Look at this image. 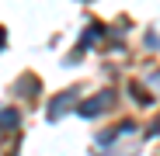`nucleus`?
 <instances>
[{"label": "nucleus", "instance_id": "obj_1", "mask_svg": "<svg viewBox=\"0 0 160 156\" xmlns=\"http://www.w3.org/2000/svg\"><path fill=\"white\" fill-rule=\"evenodd\" d=\"M101 108H108V94H98L94 101H87V104H80V115H87V118H91V115H98Z\"/></svg>", "mask_w": 160, "mask_h": 156}, {"label": "nucleus", "instance_id": "obj_3", "mask_svg": "<svg viewBox=\"0 0 160 156\" xmlns=\"http://www.w3.org/2000/svg\"><path fill=\"white\" fill-rule=\"evenodd\" d=\"M0 121H4L7 128H14L18 125V111H0Z\"/></svg>", "mask_w": 160, "mask_h": 156}, {"label": "nucleus", "instance_id": "obj_2", "mask_svg": "<svg viewBox=\"0 0 160 156\" xmlns=\"http://www.w3.org/2000/svg\"><path fill=\"white\" fill-rule=\"evenodd\" d=\"M70 101H73V94H63V97H59V101H56V104L49 108V118H59V115L70 108Z\"/></svg>", "mask_w": 160, "mask_h": 156}, {"label": "nucleus", "instance_id": "obj_4", "mask_svg": "<svg viewBox=\"0 0 160 156\" xmlns=\"http://www.w3.org/2000/svg\"><path fill=\"white\" fill-rule=\"evenodd\" d=\"M0 38H4V35H0ZM0 45H4V42H0Z\"/></svg>", "mask_w": 160, "mask_h": 156}]
</instances>
